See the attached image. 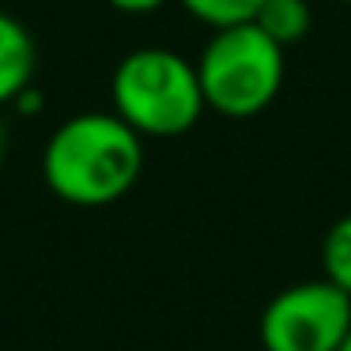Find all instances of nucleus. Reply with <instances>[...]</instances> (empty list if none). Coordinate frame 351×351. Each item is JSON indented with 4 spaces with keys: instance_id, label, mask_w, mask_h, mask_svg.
I'll return each instance as SVG.
<instances>
[{
    "instance_id": "nucleus-1",
    "label": "nucleus",
    "mask_w": 351,
    "mask_h": 351,
    "mask_svg": "<svg viewBox=\"0 0 351 351\" xmlns=\"http://www.w3.org/2000/svg\"><path fill=\"white\" fill-rule=\"evenodd\" d=\"M144 170V136L121 117L76 114L53 129L42 152V178L49 193L76 208H102L121 200Z\"/></svg>"
},
{
    "instance_id": "nucleus-2",
    "label": "nucleus",
    "mask_w": 351,
    "mask_h": 351,
    "mask_svg": "<svg viewBox=\"0 0 351 351\" xmlns=\"http://www.w3.org/2000/svg\"><path fill=\"white\" fill-rule=\"evenodd\" d=\"M110 99L125 125L155 140L189 132L208 110L197 64L162 46L125 53L110 80Z\"/></svg>"
},
{
    "instance_id": "nucleus-3",
    "label": "nucleus",
    "mask_w": 351,
    "mask_h": 351,
    "mask_svg": "<svg viewBox=\"0 0 351 351\" xmlns=\"http://www.w3.org/2000/svg\"><path fill=\"white\" fill-rule=\"evenodd\" d=\"M197 76L208 110L242 121L276 102L287 76V61L280 42H272L250 19V23L219 27L208 38L197 61Z\"/></svg>"
},
{
    "instance_id": "nucleus-4",
    "label": "nucleus",
    "mask_w": 351,
    "mask_h": 351,
    "mask_svg": "<svg viewBox=\"0 0 351 351\" xmlns=\"http://www.w3.org/2000/svg\"><path fill=\"white\" fill-rule=\"evenodd\" d=\"M351 332V295L336 283L306 280L283 287L261 313L265 351H336Z\"/></svg>"
},
{
    "instance_id": "nucleus-5",
    "label": "nucleus",
    "mask_w": 351,
    "mask_h": 351,
    "mask_svg": "<svg viewBox=\"0 0 351 351\" xmlns=\"http://www.w3.org/2000/svg\"><path fill=\"white\" fill-rule=\"evenodd\" d=\"M38 49L16 16L0 12V106H12L27 87H34Z\"/></svg>"
},
{
    "instance_id": "nucleus-6",
    "label": "nucleus",
    "mask_w": 351,
    "mask_h": 351,
    "mask_svg": "<svg viewBox=\"0 0 351 351\" xmlns=\"http://www.w3.org/2000/svg\"><path fill=\"white\" fill-rule=\"evenodd\" d=\"M253 23L268 34L272 42H280L283 49L302 42L310 34V23H313V8L310 0H265L253 16Z\"/></svg>"
},
{
    "instance_id": "nucleus-7",
    "label": "nucleus",
    "mask_w": 351,
    "mask_h": 351,
    "mask_svg": "<svg viewBox=\"0 0 351 351\" xmlns=\"http://www.w3.org/2000/svg\"><path fill=\"white\" fill-rule=\"evenodd\" d=\"M321 272H325L328 283H336L340 291L351 295V212L340 215L325 230V242H321Z\"/></svg>"
},
{
    "instance_id": "nucleus-8",
    "label": "nucleus",
    "mask_w": 351,
    "mask_h": 351,
    "mask_svg": "<svg viewBox=\"0 0 351 351\" xmlns=\"http://www.w3.org/2000/svg\"><path fill=\"white\" fill-rule=\"evenodd\" d=\"M261 4H265V0H182V8L189 12L193 19L208 23L212 31L234 27V23H250Z\"/></svg>"
},
{
    "instance_id": "nucleus-9",
    "label": "nucleus",
    "mask_w": 351,
    "mask_h": 351,
    "mask_svg": "<svg viewBox=\"0 0 351 351\" xmlns=\"http://www.w3.org/2000/svg\"><path fill=\"white\" fill-rule=\"evenodd\" d=\"M114 12H125V16H147V12H159L167 0H106Z\"/></svg>"
},
{
    "instance_id": "nucleus-10",
    "label": "nucleus",
    "mask_w": 351,
    "mask_h": 351,
    "mask_svg": "<svg viewBox=\"0 0 351 351\" xmlns=\"http://www.w3.org/2000/svg\"><path fill=\"white\" fill-rule=\"evenodd\" d=\"M4 155H8V129L0 125V167H4Z\"/></svg>"
},
{
    "instance_id": "nucleus-11",
    "label": "nucleus",
    "mask_w": 351,
    "mask_h": 351,
    "mask_svg": "<svg viewBox=\"0 0 351 351\" xmlns=\"http://www.w3.org/2000/svg\"><path fill=\"white\" fill-rule=\"evenodd\" d=\"M336 351H351V332L343 336V343H340V348H336Z\"/></svg>"
},
{
    "instance_id": "nucleus-12",
    "label": "nucleus",
    "mask_w": 351,
    "mask_h": 351,
    "mask_svg": "<svg viewBox=\"0 0 351 351\" xmlns=\"http://www.w3.org/2000/svg\"><path fill=\"white\" fill-rule=\"evenodd\" d=\"M343 4H351V0H343Z\"/></svg>"
}]
</instances>
